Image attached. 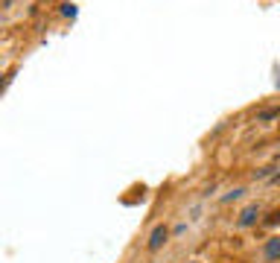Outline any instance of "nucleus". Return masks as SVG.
<instances>
[{
    "instance_id": "1a4fd4ad",
    "label": "nucleus",
    "mask_w": 280,
    "mask_h": 263,
    "mask_svg": "<svg viewBox=\"0 0 280 263\" xmlns=\"http://www.w3.org/2000/svg\"><path fill=\"white\" fill-rule=\"evenodd\" d=\"M187 263H199V261H187Z\"/></svg>"
},
{
    "instance_id": "423d86ee",
    "label": "nucleus",
    "mask_w": 280,
    "mask_h": 263,
    "mask_svg": "<svg viewBox=\"0 0 280 263\" xmlns=\"http://www.w3.org/2000/svg\"><path fill=\"white\" fill-rule=\"evenodd\" d=\"M278 222H280V211H272L269 219H266V225H278Z\"/></svg>"
},
{
    "instance_id": "0eeeda50",
    "label": "nucleus",
    "mask_w": 280,
    "mask_h": 263,
    "mask_svg": "<svg viewBox=\"0 0 280 263\" xmlns=\"http://www.w3.org/2000/svg\"><path fill=\"white\" fill-rule=\"evenodd\" d=\"M269 175H275V167H263V170L257 173V178H269Z\"/></svg>"
},
{
    "instance_id": "20e7f679",
    "label": "nucleus",
    "mask_w": 280,
    "mask_h": 263,
    "mask_svg": "<svg viewBox=\"0 0 280 263\" xmlns=\"http://www.w3.org/2000/svg\"><path fill=\"white\" fill-rule=\"evenodd\" d=\"M280 117V108H266V111H260V114H257V120H260V123H269V120H278Z\"/></svg>"
},
{
    "instance_id": "f257e3e1",
    "label": "nucleus",
    "mask_w": 280,
    "mask_h": 263,
    "mask_svg": "<svg viewBox=\"0 0 280 263\" xmlns=\"http://www.w3.org/2000/svg\"><path fill=\"white\" fill-rule=\"evenodd\" d=\"M166 240H169V228H166V225H155L152 234H149V240H146V249H149V252H158Z\"/></svg>"
},
{
    "instance_id": "7ed1b4c3",
    "label": "nucleus",
    "mask_w": 280,
    "mask_h": 263,
    "mask_svg": "<svg viewBox=\"0 0 280 263\" xmlns=\"http://www.w3.org/2000/svg\"><path fill=\"white\" fill-rule=\"evenodd\" d=\"M263 258L269 263L280 261V237H272V240H266V246H263Z\"/></svg>"
},
{
    "instance_id": "f03ea898",
    "label": "nucleus",
    "mask_w": 280,
    "mask_h": 263,
    "mask_svg": "<svg viewBox=\"0 0 280 263\" xmlns=\"http://www.w3.org/2000/svg\"><path fill=\"white\" fill-rule=\"evenodd\" d=\"M257 217H260V205H248V208L237 217V228H251V225L257 222Z\"/></svg>"
},
{
    "instance_id": "9d476101",
    "label": "nucleus",
    "mask_w": 280,
    "mask_h": 263,
    "mask_svg": "<svg viewBox=\"0 0 280 263\" xmlns=\"http://www.w3.org/2000/svg\"><path fill=\"white\" fill-rule=\"evenodd\" d=\"M0 79H3V76H0Z\"/></svg>"
},
{
    "instance_id": "39448f33",
    "label": "nucleus",
    "mask_w": 280,
    "mask_h": 263,
    "mask_svg": "<svg viewBox=\"0 0 280 263\" xmlns=\"http://www.w3.org/2000/svg\"><path fill=\"white\" fill-rule=\"evenodd\" d=\"M242 196H245V187H234L231 193L222 196V202H234V199H242Z\"/></svg>"
},
{
    "instance_id": "6e6552de",
    "label": "nucleus",
    "mask_w": 280,
    "mask_h": 263,
    "mask_svg": "<svg viewBox=\"0 0 280 263\" xmlns=\"http://www.w3.org/2000/svg\"><path fill=\"white\" fill-rule=\"evenodd\" d=\"M62 15H67V18H73V15H76V6H73V3H64Z\"/></svg>"
}]
</instances>
